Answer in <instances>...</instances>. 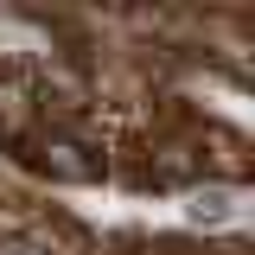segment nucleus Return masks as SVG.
I'll return each mask as SVG.
<instances>
[{"label": "nucleus", "instance_id": "obj_1", "mask_svg": "<svg viewBox=\"0 0 255 255\" xmlns=\"http://www.w3.org/2000/svg\"><path fill=\"white\" fill-rule=\"evenodd\" d=\"M236 211H243V198H236V191H223V185L191 191V204H185L191 223H236Z\"/></svg>", "mask_w": 255, "mask_h": 255}]
</instances>
